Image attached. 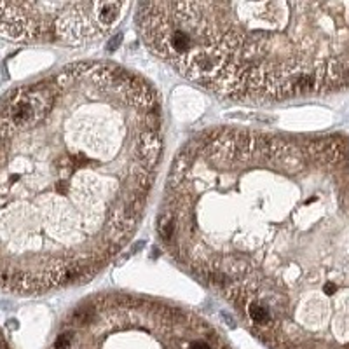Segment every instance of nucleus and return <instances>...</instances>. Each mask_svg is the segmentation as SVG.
Returning <instances> with one entry per match:
<instances>
[{"label":"nucleus","mask_w":349,"mask_h":349,"mask_svg":"<svg viewBox=\"0 0 349 349\" xmlns=\"http://www.w3.org/2000/svg\"><path fill=\"white\" fill-rule=\"evenodd\" d=\"M143 77L72 63L0 101V292L40 295L96 276L138 229L163 159Z\"/></svg>","instance_id":"nucleus-1"},{"label":"nucleus","mask_w":349,"mask_h":349,"mask_svg":"<svg viewBox=\"0 0 349 349\" xmlns=\"http://www.w3.org/2000/svg\"><path fill=\"white\" fill-rule=\"evenodd\" d=\"M143 44L215 96L280 103L349 86V3L150 2Z\"/></svg>","instance_id":"nucleus-2"},{"label":"nucleus","mask_w":349,"mask_h":349,"mask_svg":"<svg viewBox=\"0 0 349 349\" xmlns=\"http://www.w3.org/2000/svg\"><path fill=\"white\" fill-rule=\"evenodd\" d=\"M49 349H231L201 316L129 294L80 302Z\"/></svg>","instance_id":"nucleus-3"},{"label":"nucleus","mask_w":349,"mask_h":349,"mask_svg":"<svg viewBox=\"0 0 349 349\" xmlns=\"http://www.w3.org/2000/svg\"><path fill=\"white\" fill-rule=\"evenodd\" d=\"M131 9L128 2H0V37L80 45L105 38Z\"/></svg>","instance_id":"nucleus-4"},{"label":"nucleus","mask_w":349,"mask_h":349,"mask_svg":"<svg viewBox=\"0 0 349 349\" xmlns=\"http://www.w3.org/2000/svg\"><path fill=\"white\" fill-rule=\"evenodd\" d=\"M0 349H9V348H7V344H5V341H3L2 337H0Z\"/></svg>","instance_id":"nucleus-5"}]
</instances>
